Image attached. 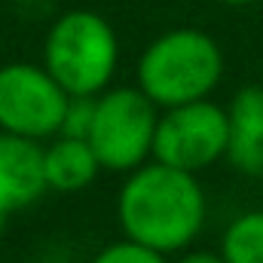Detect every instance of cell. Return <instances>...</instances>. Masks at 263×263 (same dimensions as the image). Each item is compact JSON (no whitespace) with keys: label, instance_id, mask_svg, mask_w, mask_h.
I'll use <instances>...</instances> for the list:
<instances>
[{"label":"cell","instance_id":"cell-1","mask_svg":"<svg viewBox=\"0 0 263 263\" xmlns=\"http://www.w3.org/2000/svg\"><path fill=\"white\" fill-rule=\"evenodd\" d=\"M117 223L135 239L162 254L193 248L208 223V196L199 175L147 159L126 172L117 190Z\"/></svg>","mask_w":263,"mask_h":263},{"label":"cell","instance_id":"cell-2","mask_svg":"<svg viewBox=\"0 0 263 263\" xmlns=\"http://www.w3.org/2000/svg\"><path fill=\"white\" fill-rule=\"evenodd\" d=\"M223 49L202 28H172L153 37L135 65V86L159 107L211 98L223 80Z\"/></svg>","mask_w":263,"mask_h":263},{"label":"cell","instance_id":"cell-3","mask_svg":"<svg viewBox=\"0 0 263 263\" xmlns=\"http://www.w3.org/2000/svg\"><path fill=\"white\" fill-rule=\"evenodd\" d=\"M120 34L95 9H65L43 37V67L67 95H101L120 70Z\"/></svg>","mask_w":263,"mask_h":263},{"label":"cell","instance_id":"cell-4","mask_svg":"<svg viewBox=\"0 0 263 263\" xmlns=\"http://www.w3.org/2000/svg\"><path fill=\"white\" fill-rule=\"evenodd\" d=\"M159 107L138 86H110L95 95V117L86 141L104 172L126 175L153 159Z\"/></svg>","mask_w":263,"mask_h":263},{"label":"cell","instance_id":"cell-5","mask_svg":"<svg viewBox=\"0 0 263 263\" xmlns=\"http://www.w3.org/2000/svg\"><path fill=\"white\" fill-rule=\"evenodd\" d=\"M227 150H230V114L223 104L199 98L190 104L159 110L153 159L199 175L227 159Z\"/></svg>","mask_w":263,"mask_h":263},{"label":"cell","instance_id":"cell-6","mask_svg":"<svg viewBox=\"0 0 263 263\" xmlns=\"http://www.w3.org/2000/svg\"><path fill=\"white\" fill-rule=\"evenodd\" d=\"M67 101L70 95L43 62L0 65V132L46 144L62 129Z\"/></svg>","mask_w":263,"mask_h":263},{"label":"cell","instance_id":"cell-7","mask_svg":"<svg viewBox=\"0 0 263 263\" xmlns=\"http://www.w3.org/2000/svg\"><path fill=\"white\" fill-rule=\"evenodd\" d=\"M49 190L43 168V144L0 132V211L15 214L31 208Z\"/></svg>","mask_w":263,"mask_h":263},{"label":"cell","instance_id":"cell-8","mask_svg":"<svg viewBox=\"0 0 263 263\" xmlns=\"http://www.w3.org/2000/svg\"><path fill=\"white\" fill-rule=\"evenodd\" d=\"M227 114H230L227 162L248 178H263V83L242 86L233 95Z\"/></svg>","mask_w":263,"mask_h":263},{"label":"cell","instance_id":"cell-9","mask_svg":"<svg viewBox=\"0 0 263 263\" xmlns=\"http://www.w3.org/2000/svg\"><path fill=\"white\" fill-rule=\"evenodd\" d=\"M43 168H46V184L55 193H83L104 172L92 144L86 138H70V135H55L43 144Z\"/></svg>","mask_w":263,"mask_h":263},{"label":"cell","instance_id":"cell-10","mask_svg":"<svg viewBox=\"0 0 263 263\" xmlns=\"http://www.w3.org/2000/svg\"><path fill=\"white\" fill-rule=\"evenodd\" d=\"M217 251L227 263H263V208L236 214L223 227Z\"/></svg>","mask_w":263,"mask_h":263},{"label":"cell","instance_id":"cell-11","mask_svg":"<svg viewBox=\"0 0 263 263\" xmlns=\"http://www.w3.org/2000/svg\"><path fill=\"white\" fill-rule=\"evenodd\" d=\"M89 263H168V254H162L156 248H147V245L123 236V239L107 242L104 248H98Z\"/></svg>","mask_w":263,"mask_h":263},{"label":"cell","instance_id":"cell-12","mask_svg":"<svg viewBox=\"0 0 263 263\" xmlns=\"http://www.w3.org/2000/svg\"><path fill=\"white\" fill-rule=\"evenodd\" d=\"M92 117H95V95H70L59 135L86 138L89 129H92Z\"/></svg>","mask_w":263,"mask_h":263},{"label":"cell","instance_id":"cell-13","mask_svg":"<svg viewBox=\"0 0 263 263\" xmlns=\"http://www.w3.org/2000/svg\"><path fill=\"white\" fill-rule=\"evenodd\" d=\"M172 263H227V260H223L220 251H211V248H187Z\"/></svg>","mask_w":263,"mask_h":263},{"label":"cell","instance_id":"cell-14","mask_svg":"<svg viewBox=\"0 0 263 263\" xmlns=\"http://www.w3.org/2000/svg\"><path fill=\"white\" fill-rule=\"evenodd\" d=\"M217 3H227V6H251V3H260V0H217Z\"/></svg>","mask_w":263,"mask_h":263},{"label":"cell","instance_id":"cell-15","mask_svg":"<svg viewBox=\"0 0 263 263\" xmlns=\"http://www.w3.org/2000/svg\"><path fill=\"white\" fill-rule=\"evenodd\" d=\"M6 217H9V214H3V211H0V233H3V227H6Z\"/></svg>","mask_w":263,"mask_h":263}]
</instances>
